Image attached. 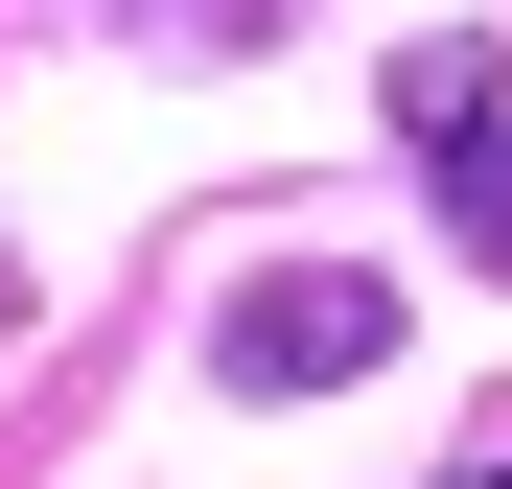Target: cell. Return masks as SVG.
<instances>
[{
    "label": "cell",
    "instance_id": "3957f363",
    "mask_svg": "<svg viewBox=\"0 0 512 489\" xmlns=\"http://www.w3.org/2000/svg\"><path fill=\"white\" fill-rule=\"evenodd\" d=\"M419 163H443V210H466V257L512 280V117H466V140H419Z\"/></svg>",
    "mask_w": 512,
    "mask_h": 489
},
{
    "label": "cell",
    "instance_id": "277c9868",
    "mask_svg": "<svg viewBox=\"0 0 512 489\" xmlns=\"http://www.w3.org/2000/svg\"><path fill=\"white\" fill-rule=\"evenodd\" d=\"M140 47H256V0H140Z\"/></svg>",
    "mask_w": 512,
    "mask_h": 489
},
{
    "label": "cell",
    "instance_id": "6da1fadb",
    "mask_svg": "<svg viewBox=\"0 0 512 489\" xmlns=\"http://www.w3.org/2000/svg\"><path fill=\"white\" fill-rule=\"evenodd\" d=\"M210 373H233V396H350V373H396V280H373V257L233 280V303H210Z\"/></svg>",
    "mask_w": 512,
    "mask_h": 489
},
{
    "label": "cell",
    "instance_id": "5b68a950",
    "mask_svg": "<svg viewBox=\"0 0 512 489\" xmlns=\"http://www.w3.org/2000/svg\"><path fill=\"white\" fill-rule=\"evenodd\" d=\"M466 489H512V466H466Z\"/></svg>",
    "mask_w": 512,
    "mask_h": 489
},
{
    "label": "cell",
    "instance_id": "7a4b0ae2",
    "mask_svg": "<svg viewBox=\"0 0 512 489\" xmlns=\"http://www.w3.org/2000/svg\"><path fill=\"white\" fill-rule=\"evenodd\" d=\"M466 117H512L489 24H419V47H396V140H466Z\"/></svg>",
    "mask_w": 512,
    "mask_h": 489
}]
</instances>
